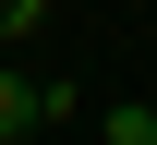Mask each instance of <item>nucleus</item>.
<instances>
[{
	"label": "nucleus",
	"instance_id": "f257e3e1",
	"mask_svg": "<svg viewBox=\"0 0 157 145\" xmlns=\"http://www.w3.org/2000/svg\"><path fill=\"white\" fill-rule=\"evenodd\" d=\"M48 121V97H36V73H0V145H12V133H36Z\"/></svg>",
	"mask_w": 157,
	"mask_h": 145
},
{
	"label": "nucleus",
	"instance_id": "7ed1b4c3",
	"mask_svg": "<svg viewBox=\"0 0 157 145\" xmlns=\"http://www.w3.org/2000/svg\"><path fill=\"white\" fill-rule=\"evenodd\" d=\"M0 36H12V24H0Z\"/></svg>",
	"mask_w": 157,
	"mask_h": 145
},
{
	"label": "nucleus",
	"instance_id": "20e7f679",
	"mask_svg": "<svg viewBox=\"0 0 157 145\" xmlns=\"http://www.w3.org/2000/svg\"><path fill=\"white\" fill-rule=\"evenodd\" d=\"M145 145H157V133H145Z\"/></svg>",
	"mask_w": 157,
	"mask_h": 145
},
{
	"label": "nucleus",
	"instance_id": "f03ea898",
	"mask_svg": "<svg viewBox=\"0 0 157 145\" xmlns=\"http://www.w3.org/2000/svg\"><path fill=\"white\" fill-rule=\"evenodd\" d=\"M48 12H60V0H0V24H48Z\"/></svg>",
	"mask_w": 157,
	"mask_h": 145
}]
</instances>
